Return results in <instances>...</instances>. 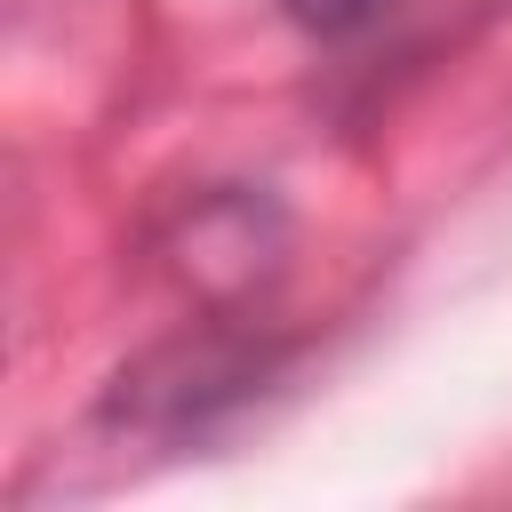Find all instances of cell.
<instances>
[{
    "label": "cell",
    "instance_id": "obj_1",
    "mask_svg": "<svg viewBox=\"0 0 512 512\" xmlns=\"http://www.w3.org/2000/svg\"><path fill=\"white\" fill-rule=\"evenodd\" d=\"M304 32H320V40H352V32H368L392 0H280Z\"/></svg>",
    "mask_w": 512,
    "mask_h": 512
}]
</instances>
